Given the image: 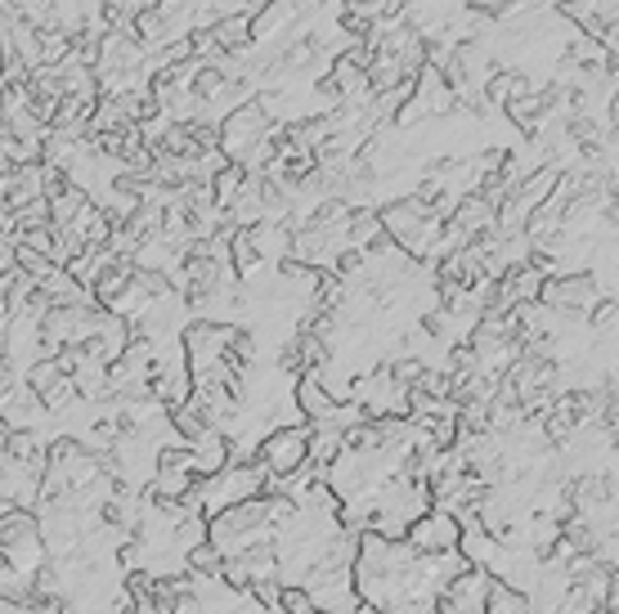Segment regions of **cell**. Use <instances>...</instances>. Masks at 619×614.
Segmentation results:
<instances>
[{"label": "cell", "mask_w": 619, "mask_h": 614, "mask_svg": "<svg viewBox=\"0 0 619 614\" xmlns=\"http://www.w3.org/2000/svg\"><path fill=\"white\" fill-rule=\"evenodd\" d=\"M215 149H221L230 162H238V166H247L251 162V153L261 149V139L270 135V117L261 113V103L257 99H243V103H234L230 113L215 122Z\"/></svg>", "instance_id": "1"}, {"label": "cell", "mask_w": 619, "mask_h": 614, "mask_svg": "<svg viewBox=\"0 0 619 614\" xmlns=\"http://www.w3.org/2000/svg\"><path fill=\"white\" fill-rule=\"evenodd\" d=\"M36 287H41V297H46L50 305H86V301H90V292H86V287L72 278L63 265H54L46 278H36Z\"/></svg>", "instance_id": "8"}, {"label": "cell", "mask_w": 619, "mask_h": 614, "mask_svg": "<svg viewBox=\"0 0 619 614\" xmlns=\"http://www.w3.org/2000/svg\"><path fill=\"white\" fill-rule=\"evenodd\" d=\"M221 548H215V543H207V538H202V543L198 548H189L185 552V565H189V574H202V579H215V569H221Z\"/></svg>", "instance_id": "11"}, {"label": "cell", "mask_w": 619, "mask_h": 614, "mask_svg": "<svg viewBox=\"0 0 619 614\" xmlns=\"http://www.w3.org/2000/svg\"><path fill=\"white\" fill-rule=\"evenodd\" d=\"M5 270H14V238L0 234V274H5Z\"/></svg>", "instance_id": "13"}, {"label": "cell", "mask_w": 619, "mask_h": 614, "mask_svg": "<svg viewBox=\"0 0 619 614\" xmlns=\"http://www.w3.org/2000/svg\"><path fill=\"white\" fill-rule=\"evenodd\" d=\"M606 297V287L597 283V274L589 270H574V274H548L538 283V305L553 310V314H584Z\"/></svg>", "instance_id": "2"}, {"label": "cell", "mask_w": 619, "mask_h": 614, "mask_svg": "<svg viewBox=\"0 0 619 614\" xmlns=\"http://www.w3.org/2000/svg\"><path fill=\"white\" fill-rule=\"evenodd\" d=\"M18 386V368H14V359H10V350L0 346V400H5V394Z\"/></svg>", "instance_id": "12"}, {"label": "cell", "mask_w": 619, "mask_h": 614, "mask_svg": "<svg viewBox=\"0 0 619 614\" xmlns=\"http://www.w3.org/2000/svg\"><path fill=\"white\" fill-rule=\"evenodd\" d=\"M46 202H50V225H54V229H63V225L77 221V215H82L95 198H90L86 189H77V185H63V189H59V193H50Z\"/></svg>", "instance_id": "10"}, {"label": "cell", "mask_w": 619, "mask_h": 614, "mask_svg": "<svg viewBox=\"0 0 619 614\" xmlns=\"http://www.w3.org/2000/svg\"><path fill=\"white\" fill-rule=\"evenodd\" d=\"M50 422V409L36 400L27 386H14L5 400H0V426L5 430H41Z\"/></svg>", "instance_id": "5"}, {"label": "cell", "mask_w": 619, "mask_h": 614, "mask_svg": "<svg viewBox=\"0 0 619 614\" xmlns=\"http://www.w3.org/2000/svg\"><path fill=\"white\" fill-rule=\"evenodd\" d=\"M257 466L265 476H278V480L301 472L306 466V430L301 426H270L257 444Z\"/></svg>", "instance_id": "4"}, {"label": "cell", "mask_w": 619, "mask_h": 614, "mask_svg": "<svg viewBox=\"0 0 619 614\" xmlns=\"http://www.w3.org/2000/svg\"><path fill=\"white\" fill-rule=\"evenodd\" d=\"M278 614H283V610H278Z\"/></svg>", "instance_id": "15"}, {"label": "cell", "mask_w": 619, "mask_h": 614, "mask_svg": "<svg viewBox=\"0 0 619 614\" xmlns=\"http://www.w3.org/2000/svg\"><path fill=\"white\" fill-rule=\"evenodd\" d=\"M458 538H462V525L445 508H431V512H422L418 521L405 525V543L418 556H454L458 552Z\"/></svg>", "instance_id": "3"}, {"label": "cell", "mask_w": 619, "mask_h": 614, "mask_svg": "<svg viewBox=\"0 0 619 614\" xmlns=\"http://www.w3.org/2000/svg\"><path fill=\"white\" fill-rule=\"evenodd\" d=\"M337 400L327 394V386L319 381V373L314 368H306L301 377H297V413H301V422H333L337 417Z\"/></svg>", "instance_id": "6"}, {"label": "cell", "mask_w": 619, "mask_h": 614, "mask_svg": "<svg viewBox=\"0 0 619 614\" xmlns=\"http://www.w3.org/2000/svg\"><path fill=\"white\" fill-rule=\"evenodd\" d=\"M243 179H247V166L225 162L221 171H215V175L207 179V189H211V206H215V211H230V206L238 202V193H243Z\"/></svg>", "instance_id": "9"}, {"label": "cell", "mask_w": 619, "mask_h": 614, "mask_svg": "<svg viewBox=\"0 0 619 614\" xmlns=\"http://www.w3.org/2000/svg\"><path fill=\"white\" fill-rule=\"evenodd\" d=\"M257 10V5H251ZM251 10H238V14H221V18H211L207 32H211V41L221 54H247L251 50Z\"/></svg>", "instance_id": "7"}, {"label": "cell", "mask_w": 619, "mask_h": 614, "mask_svg": "<svg viewBox=\"0 0 619 614\" xmlns=\"http://www.w3.org/2000/svg\"><path fill=\"white\" fill-rule=\"evenodd\" d=\"M5 5H14V0H0V10H5Z\"/></svg>", "instance_id": "14"}]
</instances>
